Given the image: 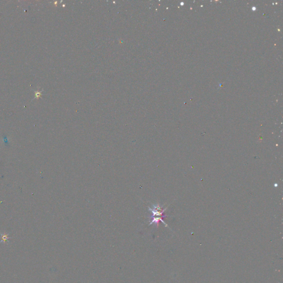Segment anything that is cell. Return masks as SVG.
<instances>
[{"instance_id":"6da1fadb","label":"cell","mask_w":283,"mask_h":283,"mask_svg":"<svg viewBox=\"0 0 283 283\" xmlns=\"http://www.w3.org/2000/svg\"><path fill=\"white\" fill-rule=\"evenodd\" d=\"M148 208L149 211L152 213V215L149 217L151 220L149 225L154 223L156 225L158 226L159 222H161L166 226H167V225L163 220V218L167 217L166 216L163 214L167 208H165V209H163L159 204H156L153 205L152 207H148Z\"/></svg>"},{"instance_id":"7a4b0ae2","label":"cell","mask_w":283,"mask_h":283,"mask_svg":"<svg viewBox=\"0 0 283 283\" xmlns=\"http://www.w3.org/2000/svg\"><path fill=\"white\" fill-rule=\"evenodd\" d=\"M0 235L1 236V241H0V243H2V242L6 243L9 238H11V237H9L7 234L0 233Z\"/></svg>"}]
</instances>
